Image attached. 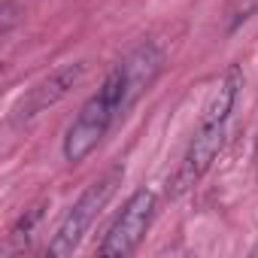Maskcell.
<instances>
[{
	"label": "cell",
	"mask_w": 258,
	"mask_h": 258,
	"mask_svg": "<svg viewBox=\"0 0 258 258\" xmlns=\"http://www.w3.org/2000/svg\"><path fill=\"white\" fill-rule=\"evenodd\" d=\"M121 115V76L118 70H112L103 82V88L85 100V106L79 109V115L73 118V124L64 134V158L70 164L85 161L97 143L106 137L109 124Z\"/></svg>",
	"instance_id": "obj_2"
},
{
	"label": "cell",
	"mask_w": 258,
	"mask_h": 258,
	"mask_svg": "<svg viewBox=\"0 0 258 258\" xmlns=\"http://www.w3.org/2000/svg\"><path fill=\"white\" fill-rule=\"evenodd\" d=\"M152 216H155V195L149 188L134 191L131 198H127V204L121 207L118 219L112 222V228H109V234H106V240L100 243L97 252L103 258H124V255H131L140 246L143 234L149 231Z\"/></svg>",
	"instance_id": "obj_4"
},
{
	"label": "cell",
	"mask_w": 258,
	"mask_h": 258,
	"mask_svg": "<svg viewBox=\"0 0 258 258\" xmlns=\"http://www.w3.org/2000/svg\"><path fill=\"white\" fill-rule=\"evenodd\" d=\"M243 88V73L237 64L228 67V73L222 76V82L216 85V91L210 94V103L204 106V115H201V124L188 143V152L179 164V173L173 176V195H182L185 188H191L207 170L210 164L216 161V155L222 152V143H225V131H228V118L234 112V103H237V94Z\"/></svg>",
	"instance_id": "obj_1"
},
{
	"label": "cell",
	"mask_w": 258,
	"mask_h": 258,
	"mask_svg": "<svg viewBox=\"0 0 258 258\" xmlns=\"http://www.w3.org/2000/svg\"><path fill=\"white\" fill-rule=\"evenodd\" d=\"M161 67H164V55H161V49H158L155 43L137 46L131 55H127V58L115 67L118 76H121V115L131 109V106L140 100V94L158 79Z\"/></svg>",
	"instance_id": "obj_5"
},
{
	"label": "cell",
	"mask_w": 258,
	"mask_h": 258,
	"mask_svg": "<svg viewBox=\"0 0 258 258\" xmlns=\"http://www.w3.org/2000/svg\"><path fill=\"white\" fill-rule=\"evenodd\" d=\"M249 13H258V0H249Z\"/></svg>",
	"instance_id": "obj_7"
},
{
	"label": "cell",
	"mask_w": 258,
	"mask_h": 258,
	"mask_svg": "<svg viewBox=\"0 0 258 258\" xmlns=\"http://www.w3.org/2000/svg\"><path fill=\"white\" fill-rule=\"evenodd\" d=\"M82 73H85V64H64V67H58L52 76H46L43 82H37V85L28 91V97H25V100L19 103V109H16V118H19V121H28V118H34V115H40L43 109L55 106L61 97L70 94V88L82 79Z\"/></svg>",
	"instance_id": "obj_6"
},
{
	"label": "cell",
	"mask_w": 258,
	"mask_h": 258,
	"mask_svg": "<svg viewBox=\"0 0 258 258\" xmlns=\"http://www.w3.org/2000/svg\"><path fill=\"white\" fill-rule=\"evenodd\" d=\"M118 176H121V170H112V173H106L103 179L91 182V185L82 191V198H79V201L70 207V213L64 216V222H61L55 240L49 243V255H52V258L73 255V249L79 246V240L85 237V231L91 228V222L100 216V210H103L106 201L112 198Z\"/></svg>",
	"instance_id": "obj_3"
}]
</instances>
